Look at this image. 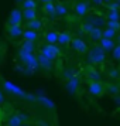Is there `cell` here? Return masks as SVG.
Masks as SVG:
<instances>
[{"instance_id": "obj_3", "label": "cell", "mask_w": 120, "mask_h": 126, "mask_svg": "<svg viewBox=\"0 0 120 126\" xmlns=\"http://www.w3.org/2000/svg\"><path fill=\"white\" fill-rule=\"evenodd\" d=\"M41 54H42V55H45L47 58H50V60H52V61H54V60H55V58L61 54V52H59V50H58L54 44H48V46H45L44 48H42Z\"/></svg>"}, {"instance_id": "obj_10", "label": "cell", "mask_w": 120, "mask_h": 126, "mask_svg": "<svg viewBox=\"0 0 120 126\" xmlns=\"http://www.w3.org/2000/svg\"><path fill=\"white\" fill-rule=\"evenodd\" d=\"M106 91L112 95H117L120 92V86L116 85V84H109V85H106Z\"/></svg>"}, {"instance_id": "obj_29", "label": "cell", "mask_w": 120, "mask_h": 126, "mask_svg": "<svg viewBox=\"0 0 120 126\" xmlns=\"http://www.w3.org/2000/svg\"><path fill=\"white\" fill-rule=\"evenodd\" d=\"M114 102L120 105V96H119V94H117V95H114Z\"/></svg>"}, {"instance_id": "obj_19", "label": "cell", "mask_w": 120, "mask_h": 126, "mask_svg": "<svg viewBox=\"0 0 120 126\" xmlns=\"http://www.w3.org/2000/svg\"><path fill=\"white\" fill-rule=\"evenodd\" d=\"M76 13L80 14V16H83V14L86 13V4H83V3L78 4V6H76Z\"/></svg>"}, {"instance_id": "obj_12", "label": "cell", "mask_w": 120, "mask_h": 126, "mask_svg": "<svg viewBox=\"0 0 120 126\" xmlns=\"http://www.w3.org/2000/svg\"><path fill=\"white\" fill-rule=\"evenodd\" d=\"M45 38H47V41H48L50 44L58 43V34H57V33H54V31H50V33L45 35Z\"/></svg>"}, {"instance_id": "obj_16", "label": "cell", "mask_w": 120, "mask_h": 126, "mask_svg": "<svg viewBox=\"0 0 120 126\" xmlns=\"http://www.w3.org/2000/svg\"><path fill=\"white\" fill-rule=\"evenodd\" d=\"M20 123H21V118L20 116H13L9 122V126H20Z\"/></svg>"}, {"instance_id": "obj_20", "label": "cell", "mask_w": 120, "mask_h": 126, "mask_svg": "<svg viewBox=\"0 0 120 126\" xmlns=\"http://www.w3.org/2000/svg\"><path fill=\"white\" fill-rule=\"evenodd\" d=\"M44 10H45L47 13H54L55 12V7L52 6L51 3H47L45 6H44Z\"/></svg>"}, {"instance_id": "obj_30", "label": "cell", "mask_w": 120, "mask_h": 126, "mask_svg": "<svg viewBox=\"0 0 120 126\" xmlns=\"http://www.w3.org/2000/svg\"><path fill=\"white\" fill-rule=\"evenodd\" d=\"M117 44H120V35L117 37Z\"/></svg>"}, {"instance_id": "obj_11", "label": "cell", "mask_w": 120, "mask_h": 126, "mask_svg": "<svg viewBox=\"0 0 120 126\" xmlns=\"http://www.w3.org/2000/svg\"><path fill=\"white\" fill-rule=\"evenodd\" d=\"M20 18H21V14H20L17 10H14V12L12 13L10 21H12V24H14V26H18V23H20Z\"/></svg>"}, {"instance_id": "obj_31", "label": "cell", "mask_w": 120, "mask_h": 126, "mask_svg": "<svg viewBox=\"0 0 120 126\" xmlns=\"http://www.w3.org/2000/svg\"><path fill=\"white\" fill-rule=\"evenodd\" d=\"M1 99H3V98H1V94H0V101H1Z\"/></svg>"}, {"instance_id": "obj_15", "label": "cell", "mask_w": 120, "mask_h": 126, "mask_svg": "<svg viewBox=\"0 0 120 126\" xmlns=\"http://www.w3.org/2000/svg\"><path fill=\"white\" fill-rule=\"evenodd\" d=\"M107 26L110 27V29L116 30V31H119V30H120V23H119V20H109V21H107Z\"/></svg>"}, {"instance_id": "obj_23", "label": "cell", "mask_w": 120, "mask_h": 126, "mask_svg": "<svg viewBox=\"0 0 120 126\" xmlns=\"http://www.w3.org/2000/svg\"><path fill=\"white\" fill-rule=\"evenodd\" d=\"M109 77H110V78H117V77H119V71H117V69H110V71H109Z\"/></svg>"}, {"instance_id": "obj_1", "label": "cell", "mask_w": 120, "mask_h": 126, "mask_svg": "<svg viewBox=\"0 0 120 126\" xmlns=\"http://www.w3.org/2000/svg\"><path fill=\"white\" fill-rule=\"evenodd\" d=\"M88 60L89 63L93 64V65H97V64H103L105 60H106V54H105V50H103L100 46H95L93 48L89 50V54H88Z\"/></svg>"}, {"instance_id": "obj_6", "label": "cell", "mask_w": 120, "mask_h": 126, "mask_svg": "<svg viewBox=\"0 0 120 126\" xmlns=\"http://www.w3.org/2000/svg\"><path fill=\"white\" fill-rule=\"evenodd\" d=\"M72 47H74L78 52H80V54H83V52L88 51V46H86V43L85 41H82V40H78V38L72 40Z\"/></svg>"}, {"instance_id": "obj_5", "label": "cell", "mask_w": 120, "mask_h": 126, "mask_svg": "<svg viewBox=\"0 0 120 126\" xmlns=\"http://www.w3.org/2000/svg\"><path fill=\"white\" fill-rule=\"evenodd\" d=\"M78 88H79V78L74 75V77L69 78L68 82H67V89H68L69 94H76Z\"/></svg>"}, {"instance_id": "obj_17", "label": "cell", "mask_w": 120, "mask_h": 126, "mask_svg": "<svg viewBox=\"0 0 120 126\" xmlns=\"http://www.w3.org/2000/svg\"><path fill=\"white\" fill-rule=\"evenodd\" d=\"M23 50H26V51H28V52L34 51V44H33V41H26L24 46H23Z\"/></svg>"}, {"instance_id": "obj_22", "label": "cell", "mask_w": 120, "mask_h": 126, "mask_svg": "<svg viewBox=\"0 0 120 126\" xmlns=\"http://www.w3.org/2000/svg\"><path fill=\"white\" fill-rule=\"evenodd\" d=\"M24 16H26V18H30V20H33V18L35 17V13L33 12V10H27Z\"/></svg>"}, {"instance_id": "obj_13", "label": "cell", "mask_w": 120, "mask_h": 126, "mask_svg": "<svg viewBox=\"0 0 120 126\" xmlns=\"http://www.w3.org/2000/svg\"><path fill=\"white\" fill-rule=\"evenodd\" d=\"M9 33H10V35H12V37H17V35L21 34V30H20V27H18V26H14V24H13L12 27L9 29Z\"/></svg>"}, {"instance_id": "obj_8", "label": "cell", "mask_w": 120, "mask_h": 126, "mask_svg": "<svg viewBox=\"0 0 120 126\" xmlns=\"http://www.w3.org/2000/svg\"><path fill=\"white\" fill-rule=\"evenodd\" d=\"M89 37H91L93 41H100L103 37V30H100L99 27H93L92 31L89 33Z\"/></svg>"}, {"instance_id": "obj_18", "label": "cell", "mask_w": 120, "mask_h": 126, "mask_svg": "<svg viewBox=\"0 0 120 126\" xmlns=\"http://www.w3.org/2000/svg\"><path fill=\"white\" fill-rule=\"evenodd\" d=\"M112 57H113V60H120V44H117V46L113 48Z\"/></svg>"}, {"instance_id": "obj_26", "label": "cell", "mask_w": 120, "mask_h": 126, "mask_svg": "<svg viewBox=\"0 0 120 126\" xmlns=\"http://www.w3.org/2000/svg\"><path fill=\"white\" fill-rule=\"evenodd\" d=\"M65 12H67V10H65L62 6H58L57 7V13H58V14H65Z\"/></svg>"}, {"instance_id": "obj_7", "label": "cell", "mask_w": 120, "mask_h": 126, "mask_svg": "<svg viewBox=\"0 0 120 126\" xmlns=\"http://www.w3.org/2000/svg\"><path fill=\"white\" fill-rule=\"evenodd\" d=\"M100 47H102L105 51L113 50V48H114V41H113V38H106V37H102V40H100Z\"/></svg>"}, {"instance_id": "obj_25", "label": "cell", "mask_w": 120, "mask_h": 126, "mask_svg": "<svg viewBox=\"0 0 120 126\" xmlns=\"http://www.w3.org/2000/svg\"><path fill=\"white\" fill-rule=\"evenodd\" d=\"M28 27H31V29H40L41 24L38 21H33V23H28Z\"/></svg>"}, {"instance_id": "obj_2", "label": "cell", "mask_w": 120, "mask_h": 126, "mask_svg": "<svg viewBox=\"0 0 120 126\" xmlns=\"http://www.w3.org/2000/svg\"><path fill=\"white\" fill-rule=\"evenodd\" d=\"M88 91H89V94L91 95H93V96H99V95H102L103 91H106V86L103 85L100 81H92V82H89V88H88Z\"/></svg>"}, {"instance_id": "obj_9", "label": "cell", "mask_w": 120, "mask_h": 126, "mask_svg": "<svg viewBox=\"0 0 120 126\" xmlns=\"http://www.w3.org/2000/svg\"><path fill=\"white\" fill-rule=\"evenodd\" d=\"M58 43L62 44V46L68 44V43H72L71 34H68V33H61V34H58Z\"/></svg>"}, {"instance_id": "obj_32", "label": "cell", "mask_w": 120, "mask_h": 126, "mask_svg": "<svg viewBox=\"0 0 120 126\" xmlns=\"http://www.w3.org/2000/svg\"><path fill=\"white\" fill-rule=\"evenodd\" d=\"M45 1H48V0H45Z\"/></svg>"}, {"instance_id": "obj_21", "label": "cell", "mask_w": 120, "mask_h": 126, "mask_svg": "<svg viewBox=\"0 0 120 126\" xmlns=\"http://www.w3.org/2000/svg\"><path fill=\"white\" fill-rule=\"evenodd\" d=\"M24 37H26L27 40H30V41H34L35 38H37V35H35L34 33H31V31H30V33H24Z\"/></svg>"}, {"instance_id": "obj_24", "label": "cell", "mask_w": 120, "mask_h": 126, "mask_svg": "<svg viewBox=\"0 0 120 126\" xmlns=\"http://www.w3.org/2000/svg\"><path fill=\"white\" fill-rule=\"evenodd\" d=\"M109 18H110V20H119V13L112 10V13L109 14Z\"/></svg>"}, {"instance_id": "obj_27", "label": "cell", "mask_w": 120, "mask_h": 126, "mask_svg": "<svg viewBox=\"0 0 120 126\" xmlns=\"http://www.w3.org/2000/svg\"><path fill=\"white\" fill-rule=\"evenodd\" d=\"M89 77H91V78H93V79H97V78H99V77H97V74L93 71V69H92V71H89Z\"/></svg>"}, {"instance_id": "obj_28", "label": "cell", "mask_w": 120, "mask_h": 126, "mask_svg": "<svg viewBox=\"0 0 120 126\" xmlns=\"http://www.w3.org/2000/svg\"><path fill=\"white\" fill-rule=\"evenodd\" d=\"M24 6H26V7H34V3L28 0V1H26V4H24Z\"/></svg>"}, {"instance_id": "obj_4", "label": "cell", "mask_w": 120, "mask_h": 126, "mask_svg": "<svg viewBox=\"0 0 120 126\" xmlns=\"http://www.w3.org/2000/svg\"><path fill=\"white\" fill-rule=\"evenodd\" d=\"M37 60H38V65H40L41 68L47 69V71H50V69L54 68V61H52V60H50V58H47L45 55L40 54V55L37 57Z\"/></svg>"}, {"instance_id": "obj_14", "label": "cell", "mask_w": 120, "mask_h": 126, "mask_svg": "<svg viewBox=\"0 0 120 126\" xmlns=\"http://www.w3.org/2000/svg\"><path fill=\"white\" fill-rule=\"evenodd\" d=\"M116 30L110 29V27H107L106 30H103V37H106V38H113L114 35H116Z\"/></svg>"}]
</instances>
